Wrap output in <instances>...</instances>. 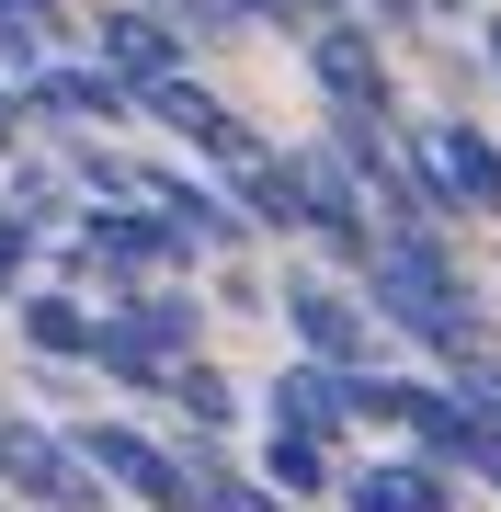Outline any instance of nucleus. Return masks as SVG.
Segmentation results:
<instances>
[{
	"label": "nucleus",
	"instance_id": "nucleus-1",
	"mask_svg": "<svg viewBox=\"0 0 501 512\" xmlns=\"http://www.w3.org/2000/svg\"><path fill=\"white\" fill-rule=\"evenodd\" d=\"M365 296H376V319H388V330H410V342L479 353V296H467V274L445 262V239H433L422 217H399V228L365 251Z\"/></svg>",
	"mask_w": 501,
	"mask_h": 512
},
{
	"label": "nucleus",
	"instance_id": "nucleus-2",
	"mask_svg": "<svg viewBox=\"0 0 501 512\" xmlns=\"http://www.w3.org/2000/svg\"><path fill=\"white\" fill-rule=\"evenodd\" d=\"M80 467L103 478V490H126V501H149V512H194V467L183 456H160L149 433H126V421H80Z\"/></svg>",
	"mask_w": 501,
	"mask_h": 512
},
{
	"label": "nucleus",
	"instance_id": "nucleus-3",
	"mask_svg": "<svg viewBox=\"0 0 501 512\" xmlns=\"http://www.w3.org/2000/svg\"><path fill=\"white\" fill-rule=\"evenodd\" d=\"M410 171H422V205H445V217H501V148L479 126H422Z\"/></svg>",
	"mask_w": 501,
	"mask_h": 512
},
{
	"label": "nucleus",
	"instance_id": "nucleus-4",
	"mask_svg": "<svg viewBox=\"0 0 501 512\" xmlns=\"http://www.w3.org/2000/svg\"><path fill=\"white\" fill-rule=\"evenodd\" d=\"M0 490L35 512H103V478L80 467V444L35 433V421H0Z\"/></svg>",
	"mask_w": 501,
	"mask_h": 512
},
{
	"label": "nucleus",
	"instance_id": "nucleus-5",
	"mask_svg": "<svg viewBox=\"0 0 501 512\" xmlns=\"http://www.w3.org/2000/svg\"><path fill=\"white\" fill-rule=\"evenodd\" d=\"M137 103H149V114H160V126H171V137H194V148H205V160H228V171H240V160H262V137H251V126H240V114H228V103H217V92H194V80H183V69H160V80H137Z\"/></svg>",
	"mask_w": 501,
	"mask_h": 512
},
{
	"label": "nucleus",
	"instance_id": "nucleus-6",
	"mask_svg": "<svg viewBox=\"0 0 501 512\" xmlns=\"http://www.w3.org/2000/svg\"><path fill=\"white\" fill-rule=\"evenodd\" d=\"M308 69H319V92H331L342 114H376V126H388V57H376L365 23H319V35H308Z\"/></svg>",
	"mask_w": 501,
	"mask_h": 512
},
{
	"label": "nucleus",
	"instance_id": "nucleus-7",
	"mask_svg": "<svg viewBox=\"0 0 501 512\" xmlns=\"http://www.w3.org/2000/svg\"><path fill=\"white\" fill-rule=\"evenodd\" d=\"M285 330L308 342V365H342V376H365V342H376V319H353L331 285H308V274L285 285Z\"/></svg>",
	"mask_w": 501,
	"mask_h": 512
},
{
	"label": "nucleus",
	"instance_id": "nucleus-8",
	"mask_svg": "<svg viewBox=\"0 0 501 512\" xmlns=\"http://www.w3.org/2000/svg\"><path fill=\"white\" fill-rule=\"evenodd\" d=\"M285 171H297V228H319L342 262H365V251H376V228H365V205H353L342 160H285Z\"/></svg>",
	"mask_w": 501,
	"mask_h": 512
},
{
	"label": "nucleus",
	"instance_id": "nucleus-9",
	"mask_svg": "<svg viewBox=\"0 0 501 512\" xmlns=\"http://www.w3.org/2000/svg\"><path fill=\"white\" fill-rule=\"evenodd\" d=\"M274 421H297V433L331 444L342 421H353V376H342V365H297V376H274Z\"/></svg>",
	"mask_w": 501,
	"mask_h": 512
},
{
	"label": "nucleus",
	"instance_id": "nucleus-10",
	"mask_svg": "<svg viewBox=\"0 0 501 512\" xmlns=\"http://www.w3.org/2000/svg\"><path fill=\"white\" fill-rule=\"evenodd\" d=\"M103 69L137 92V80L183 69V46H171V23H149V12H103Z\"/></svg>",
	"mask_w": 501,
	"mask_h": 512
},
{
	"label": "nucleus",
	"instance_id": "nucleus-11",
	"mask_svg": "<svg viewBox=\"0 0 501 512\" xmlns=\"http://www.w3.org/2000/svg\"><path fill=\"white\" fill-rule=\"evenodd\" d=\"M194 239L171 217H92V262H114V274H149V262H183Z\"/></svg>",
	"mask_w": 501,
	"mask_h": 512
},
{
	"label": "nucleus",
	"instance_id": "nucleus-12",
	"mask_svg": "<svg viewBox=\"0 0 501 512\" xmlns=\"http://www.w3.org/2000/svg\"><path fill=\"white\" fill-rule=\"evenodd\" d=\"M342 501L353 512H456L445 467H365V478H342Z\"/></svg>",
	"mask_w": 501,
	"mask_h": 512
},
{
	"label": "nucleus",
	"instance_id": "nucleus-13",
	"mask_svg": "<svg viewBox=\"0 0 501 512\" xmlns=\"http://www.w3.org/2000/svg\"><path fill=\"white\" fill-rule=\"evenodd\" d=\"M35 114H114L126 103V80L114 69H35V92H23Z\"/></svg>",
	"mask_w": 501,
	"mask_h": 512
},
{
	"label": "nucleus",
	"instance_id": "nucleus-14",
	"mask_svg": "<svg viewBox=\"0 0 501 512\" xmlns=\"http://www.w3.org/2000/svg\"><path fill=\"white\" fill-rule=\"evenodd\" d=\"M23 342L69 365V353H92V342H103V319H92V308H69V296H23Z\"/></svg>",
	"mask_w": 501,
	"mask_h": 512
},
{
	"label": "nucleus",
	"instance_id": "nucleus-15",
	"mask_svg": "<svg viewBox=\"0 0 501 512\" xmlns=\"http://www.w3.org/2000/svg\"><path fill=\"white\" fill-rule=\"evenodd\" d=\"M262 467H274V490H297V501H319V490H331V444H319V433H297V421H274Z\"/></svg>",
	"mask_w": 501,
	"mask_h": 512
},
{
	"label": "nucleus",
	"instance_id": "nucleus-16",
	"mask_svg": "<svg viewBox=\"0 0 501 512\" xmlns=\"http://www.w3.org/2000/svg\"><path fill=\"white\" fill-rule=\"evenodd\" d=\"M160 387H171V399L194 410V433H217V421H228V376H217V365H194V353H183V365H171Z\"/></svg>",
	"mask_w": 501,
	"mask_h": 512
},
{
	"label": "nucleus",
	"instance_id": "nucleus-17",
	"mask_svg": "<svg viewBox=\"0 0 501 512\" xmlns=\"http://www.w3.org/2000/svg\"><path fill=\"white\" fill-rule=\"evenodd\" d=\"M35 262V217H0V274H23Z\"/></svg>",
	"mask_w": 501,
	"mask_h": 512
},
{
	"label": "nucleus",
	"instance_id": "nucleus-18",
	"mask_svg": "<svg viewBox=\"0 0 501 512\" xmlns=\"http://www.w3.org/2000/svg\"><path fill=\"white\" fill-rule=\"evenodd\" d=\"M12 23H35V35H57V0H0Z\"/></svg>",
	"mask_w": 501,
	"mask_h": 512
},
{
	"label": "nucleus",
	"instance_id": "nucleus-19",
	"mask_svg": "<svg viewBox=\"0 0 501 512\" xmlns=\"http://www.w3.org/2000/svg\"><path fill=\"white\" fill-rule=\"evenodd\" d=\"M23 114H35V103H23V92H0V137H12V126H23Z\"/></svg>",
	"mask_w": 501,
	"mask_h": 512
},
{
	"label": "nucleus",
	"instance_id": "nucleus-20",
	"mask_svg": "<svg viewBox=\"0 0 501 512\" xmlns=\"http://www.w3.org/2000/svg\"><path fill=\"white\" fill-rule=\"evenodd\" d=\"M467 467H479V478H490V490H501V444H479V456H467Z\"/></svg>",
	"mask_w": 501,
	"mask_h": 512
},
{
	"label": "nucleus",
	"instance_id": "nucleus-21",
	"mask_svg": "<svg viewBox=\"0 0 501 512\" xmlns=\"http://www.w3.org/2000/svg\"><path fill=\"white\" fill-rule=\"evenodd\" d=\"M365 12H376V23H410V0H365Z\"/></svg>",
	"mask_w": 501,
	"mask_h": 512
},
{
	"label": "nucleus",
	"instance_id": "nucleus-22",
	"mask_svg": "<svg viewBox=\"0 0 501 512\" xmlns=\"http://www.w3.org/2000/svg\"><path fill=\"white\" fill-rule=\"evenodd\" d=\"M240 12H285V0H240Z\"/></svg>",
	"mask_w": 501,
	"mask_h": 512
},
{
	"label": "nucleus",
	"instance_id": "nucleus-23",
	"mask_svg": "<svg viewBox=\"0 0 501 512\" xmlns=\"http://www.w3.org/2000/svg\"><path fill=\"white\" fill-rule=\"evenodd\" d=\"M490 69H501V35H490Z\"/></svg>",
	"mask_w": 501,
	"mask_h": 512
}]
</instances>
